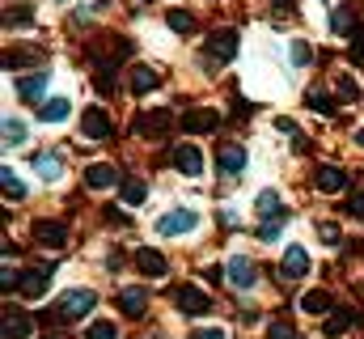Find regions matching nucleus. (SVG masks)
Returning a JSON list of instances; mask_svg holds the SVG:
<instances>
[{
	"mask_svg": "<svg viewBox=\"0 0 364 339\" xmlns=\"http://www.w3.org/2000/svg\"><path fill=\"white\" fill-rule=\"evenodd\" d=\"M93 288H68L64 297H60V306L47 314V323H73V318H85L93 310Z\"/></svg>",
	"mask_w": 364,
	"mask_h": 339,
	"instance_id": "1",
	"label": "nucleus"
},
{
	"mask_svg": "<svg viewBox=\"0 0 364 339\" xmlns=\"http://www.w3.org/2000/svg\"><path fill=\"white\" fill-rule=\"evenodd\" d=\"M174 119H178V115H174L170 106H157V110H149V115L136 119V132H140L144 140H161V136L174 127Z\"/></svg>",
	"mask_w": 364,
	"mask_h": 339,
	"instance_id": "2",
	"label": "nucleus"
},
{
	"mask_svg": "<svg viewBox=\"0 0 364 339\" xmlns=\"http://www.w3.org/2000/svg\"><path fill=\"white\" fill-rule=\"evenodd\" d=\"M237 56V34L233 30H212L208 34V64L216 68V64H229Z\"/></svg>",
	"mask_w": 364,
	"mask_h": 339,
	"instance_id": "3",
	"label": "nucleus"
},
{
	"mask_svg": "<svg viewBox=\"0 0 364 339\" xmlns=\"http://www.w3.org/2000/svg\"><path fill=\"white\" fill-rule=\"evenodd\" d=\"M191 229H199V212H191V208H174L157 221L161 238H178V234H191Z\"/></svg>",
	"mask_w": 364,
	"mask_h": 339,
	"instance_id": "4",
	"label": "nucleus"
},
{
	"mask_svg": "<svg viewBox=\"0 0 364 339\" xmlns=\"http://www.w3.org/2000/svg\"><path fill=\"white\" fill-rule=\"evenodd\" d=\"M81 136H85V140H110V136H114V119H110L102 106H90V110L81 115Z\"/></svg>",
	"mask_w": 364,
	"mask_h": 339,
	"instance_id": "5",
	"label": "nucleus"
},
{
	"mask_svg": "<svg viewBox=\"0 0 364 339\" xmlns=\"http://www.w3.org/2000/svg\"><path fill=\"white\" fill-rule=\"evenodd\" d=\"M174 301H178L182 314H191V318H199V314L212 310V297H208L203 288H195V284H178V288H174Z\"/></svg>",
	"mask_w": 364,
	"mask_h": 339,
	"instance_id": "6",
	"label": "nucleus"
},
{
	"mask_svg": "<svg viewBox=\"0 0 364 339\" xmlns=\"http://www.w3.org/2000/svg\"><path fill=\"white\" fill-rule=\"evenodd\" d=\"M4 68H43V47L34 43H17L4 51Z\"/></svg>",
	"mask_w": 364,
	"mask_h": 339,
	"instance_id": "7",
	"label": "nucleus"
},
{
	"mask_svg": "<svg viewBox=\"0 0 364 339\" xmlns=\"http://www.w3.org/2000/svg\"><path fill=\"white\" fill-rule=\"evenodd\" d=\"M216 166H220V174L237 178V174L246 170V149H242V145H229V140H225V145L216 149Z\"/></svg>",
	"mask_w": 364,
	"mask_h": 339,
	"instance_id": "8",
	"label": "nucleus"
},
{
	"mask_svg": "<svg viewBox=\"0 0 364 339\" xmlns=\"http://www.w3.org/2000/svg\"><path fill=\"white\" fill-rule=\"evenodd\" d=\"M114 182H123V174L110 166V162H93V166L85 170V187H90V191H106V187H114Z\"/></svg>",
	"mask_w": 364,
	"mask_h": 339,
	"instance_id": "9",
	"label": "nucleus"
},
{
	"mask_svg": "<svg viewBox=\"0 0 364 339\" xmlns=\"http://www.w3.org/2000/svg\"><path fill=\"white\" fill-rule=\"evenodd\" d=\"M34 242L47 246V251H60V246L68 242V229H64L60 221H38V225H34Z\"/></svg>",
	"mask_w": 364,
	"mask_h": 339,
	"instance_id": "10",
	"label": "nucleus"
},
{
	"mask_svg": "<svg viewBox=\"0 0 364 339\" xmlns=\"http://www.w3.org/2000/svg\"><path fill=\"white\" fill-rule=\"evenodd\" d=\"M314 187H318L322 195H339V191L348 187V170H339V166H322L318 174H314Z\"/></svg>",
	"mask_w": 364,
	"mask_h": 339,
	"instance_id": "11",
	"label": "nucleus"
},
{
	"mask_svg": "<svg viewBox=\"0 0 364 339\" xmlns=\"http://www.w3.org/2000/svg\"><path fill=\"white\" fill-rule=\"evenodd\" d=\"M178 123H182L186 136H199V132H212V127L220 123V115H216V110H186Z\"/></svg>",
	"mask_w": 364,
	"mask_h": 339,
	"instance_id": "12",
	"label": "nucleus"
},
{
	"mask_svg": "<svg viewBox=\"0 0 364 339\" xmlns=\"http://www.w3.org/2000/svg\"><path fill=\"white\" fill-rule=\"evenodd\" d=\"M279 271H284V280H301V276L309 271V254H305V246H288Z\"/></svg>",
	"mask_w": 364,
	"mask_h": 339,
	"instance_id": "13",
	"label": "nucleus"
},
{
	"mask_svg": "<svg viewBox=\"0 0 364 339\" xmlns=\"http://www.w3.org/2000/svg\"><path fill=\"white\" fill-rule=\"evenodd\" d=\"M174 166H178L186 178H199V174H203V153H199L195 145H178V149H174Z\"/></svg>",
	"mask_w": 364,
	"mask_h": 339,
	"instance_id": "14",
	"label": "nucleus"
},
{
	"mask_svg": "<svg viewBox=\"0 0 364 339\" xmlns=\"http://www.w3.org/2000/svg\"><path fill=\"white\" fill-rule=\"evenodd\" d=\"M119 195H123V204H127V208H140V204L149 199V182H144V178H136V174H123Z\"/></svg>",
	"mask_w": 364,
	"mask_h": 339,
	"instance_id": "15",
	"label": "nucleus"
},
{
	"mask_svg": "<svg viewBox=\"0 0 364 339\" xmlns=\"http://www.w3.org/2000/svg\"><path fill=\"white\" fill-rule=\"evenodd\" d=\"M136 267L144 271V280H161V276H166V259L153 251V246H140V251H136Z\"/></svg>",
	"mask_w": 364,
	"mask_h": 339,
	"instance_id": "16",
	"label": "nucleus"
},
{
	"mask_svg": "<svg viewBox=\"0 0 364 339\" xmlns=\"http://www.w3.org/2000/svg\"><path fill=\"white\" fill-rule=\"evenodd\" d=\"M229 280H233L237 288H255V284H259V271H255V263H250L246 254H237V259L229 263Z\"/></svg>",
	"mask_w": 364,
	"mask_h": 339,
	"instance_id": "17",
	"label": "nucleus"
},
{
	"mask_svg": "<svg viewBox=\"0 0 364 339\" xmlns=\"http://www.w3.org/2000/svg\"><path fill=\"white\" fill-rule=\"evenodd\" d=\"M47 284H51V267H30V271L21 276V284H17V288H21V297H38Z\"/></svg>",
	"mask_w": 364,
	"mask_h": 339,
	"instance_id": "18",
	"label": "nucleus"
},
{
	"mask_svg": "<svg viewBox=\"0 0 364 339\" xmlns=\"http://www.w3.org/2000/svg\"><path fill=\"white\" fill-rule=\"evenodd\" d=\"M119 306H123L127 318H140V314L149 310V293H144V288H123V293H119Z\"/></svg>",
	"mask_w": 364,
	"mask_h": 339,
	"instance_id": "19",
	"label": "nucleus"
},
{
	"mask_svg": "<svg viewBox=\"0 0 364 339\" xmlns=\"http://www.w3.org/2000/svg\"><path fill=\"white\" fill-rule=\"evenodd\" d=\"M30 318L17 310V306H9V314H4V339H30Z\"/></svg>",
	"mask_w": 364,
	"mask_h": 339,
	"instance_id": "20",
	"label": "nucleus"
},
{
	"mask_svg": "<svg viewBox=\"0 0 364 339\" xmlns=\"http://www.w3.org/2000/svg\"><path fill=\"white\" fill-rule=\"evenodd\" d=\"M47 81H51V77H47V68H38L34 77H21V81H17V93H21L26 102H38V98H43V89H47Z\"/></svg>",
	"mask_w": 364,
	"mask_h": 339,
	"instance_id": "21",
	"label": "nucleus"
},
{
	"mask_svg": "<svg viewBox=\"0 0 364 339\" xmlns=\"http://www.w3.org/2000/svg\"><path fill=\"white\" fill-rule=\"evenodd\" d=\"M34 174L47 178V182H55V178L64 174V157H60V153H38V157H34Z\"/></svg>",
	"mask_w": 364,
	"mask_h": 339,
	"instance_id": "22",
	"label": "nucleus"
},
{
	"mask_svg": "<svg viewBox=\"0 0 364 339\" xmlns=\"http://www.w3.org/2000/svg\"><path fill=\"white\" fill-rule=\"evenodd\" d=\"M38 115H43V123H64L73 115V102L68 98H47V106H38Z\"/></svg>",
	"mask_w": 364,
	"mask_h": 339,
	"instance_id": "23",
	"label": "nucleus"
},
{
	"mask_svg": "<svg viewBox=\"0 0 364 339\" xmlns=\"http://www.w3.org/2000/svg\"><path fill=\"white\" fill-rule=\"evenodd\" d=\"M301 310H305V314H314V318H322V314L331 310V297H326V288H309V293L301 297Z\"/></svg>",
	"mask_w": 364,
	"mask_h": 339,
	"instance_id": "24",
	"label": "nucleus"
},
{
	"mask_svg": "<svg viewBox=\"0 0 364 339\" xmlns=\"http://www.w3.org/2000/svg\"><path fill=\"white\" fill-rule=\"evenodd\" d=\"M161 77H157V68H149V64H140V68H132V93H149V89H157Z\"/></svg>",
	"mask_w": 364,
	"mask_h": 339,
	"instance_id": "25",
	"label": "nucleus"
},
{
	"mask_svg": "<svg viewBox=\"0 0 364 339\" xmlns=\"http://www.w3.org/2000/svg\"><path fill=\"white\" fill-rule=\"evenodd\" d=\"M255 208H259V212H263V217H267V221H275V217H284V199H279V195H275V191H263V195H259V204H255Z\"/></svg>",
	"mask_w": 364,
	"mask_h": 339,
	"instance_id": "26",
	"label": "nucleus"
},
{
	"mask_svg": "<svg viewBox=\"0 0 364 339\" xmlns=\"http://www.w3.org/2000/svg\"><path fill=\"white\" fill-rule=\"evenodd\" d=\"M166 26H170L174 34H191V30H195V17H191L186 9H170V17H166Z\"/></svg>",
	"mask_w": 364,
	"mask_h": 339,
	"instance_id": "27",
	"label": "nucleus"
},
{
	"mask_svg": "<svg viewBox=\"0 0 364 339\" xmlns=\"http://www.w3.org/2000/svg\"><path fill=\"white\" fill-rule=\"evenodd\" d=\"M85 339H119V327L110 323V318H97L85 327Z\"/></svg>",
	"mask_w": 364,
	"mask_h": 339,
	"instance_id": "28",
	"label": "nucleus"
},
{
	"mask_svg": "<svg viewBox=\"0 0 364 339\" xmlns=\"http://www.w3.org/2000/svg\"><path fill=\"white\" fill-rule=\"evenodd\" d=\"M309 110H318V115H335V98L331 93H322V89H309V102H305Z\"/></svg>",
	"mask_w": 364,
	"mask_h": 339,
	"instance_id": "29",
	"label": "nucleus"
},
{
	"mask_svg": "<svg viewBox=\"0 0 364 339\" xmlns=\"http://www.w3.org/2000/svg\"><path fill=\"white\" fill-rule=\"evenodd\" d=\"M4 145H9V149L26 145V123H21V119H4Z\"/></svg>",
	"mask_w": 364,
	"mask_h": 339,
	"instance_id": "30",
	"label": "nucleus"
},
{
	"mask_svg": "<svg viewBox=\"0 0 364 339\" xmlns=\"http://www.w3.org/2000/svg\"><path fill=\"white\" fill-rule=\"evenodd\" d=\"M335 93H339L343 102H356V98H360V85H356V77L343 73V77H335Z\"/></svg>",
	"mask_w": 364,
	"mask_h": 339,
	"instance_id": "31",
	"label": "nucleus"
},
{
	"mask_svg": "<svg viewBox=\"0 0 364 339\" xmlns=\"http://www.w3.org/2000/svg\"><path fill=\"white\" fill-rule=\"evenodd\" d=\"M0 187H4V195H9V199H21V195H26L21 178H17V174H13L9 166H4V174H0Z\"/></svg>",
	"mask_w": 364,
	"mask_h": 339,
	"instance_id": "32",
	"label": "nucleus"
},
{
	"mask_svg": "<svg viewBox=\"0 0 364 339\" xmlns=\"http://www.w3.org/2000/svg\"><path fill=\"white\" fill-rule=\"evenodd\" d=\"M352 323H356V314H352V310H348V306H343V310H339V314H335V318H331V323H326V335H339V331H348V327H352Z\"/></svg>",
	"mask_w": 364,
	"mask_h": 339,
	"instance_id": "33",
	"label": "nucleus"
},
{
	"mask_svg": "<svg viewBox=\"0 0 364 339\" xmlns=\"http://www.w3.org/2000/svg\"><path fill=\"white\" fill-rule=\"evenodd\" d=\"M318 238H322L326 246H339V242H343V234H339L335 221H322V225H318Z\"/></svg>",
	"mask_w": 364,
	"mask_h": 339,
	"instance_id": "34",
	"label": "nucleus"
},
{
	"mask_svg": "<svg viewBox=\"0 0 364 339\" xmlns=\"http://www.w3.org/2000/svg\"><path fill=\"white\" fill-rule=\"evenodd\" d=\"M331 21H335V34H343V38H348V30H352V13H348V9H335V17H331Z\"/></svg>",
	"mask_w": 364,
	"mask_h": 339,
	"instance_id": "35",
	"label": "nucleus"
},
{
	"mask_svg": "<svg viewBox=\"0 0 364 339\" xmlns=\"http://www.w3.org/2000/svg\"><path fill=\"white\" fill-rule=\"evenodd\" d=\"M272 339H301V335L292 331V323H284V318H275V323H272Z\"/></svg>",
	"mask_w": 364,
	"mask_h": 339,
	"instance_id": "36",
	"label": "nucleus"
},
{
	"mask_svg": "<svg viewBox=\"0 0 364 339\" xmlns=\"http://www.w3.org/2000/svg\"><path fill=\"white\" fill-rule=\"evenodd\" d=\"M17 21H30V4H17L4 13V26H17Z\"/></svg>",
	"mask_w": 364,
	"mask_h": 339,
	"instance_id": "37",
	"label": "nucleus"
},
{
	"mask_svg": "<svg viewBox=\"0 0 364 339\" xmlns=\"http://www.w3.org/2000/svg\"><path fill=\"white\" fill-rule=\"evenodd\" d=\"M279 225H284V217H275V221H267V225L259 229V238H263V242H275V238H279Z\"/></svg>",
	"mask_w": 364,
	"mask_h": 339,
	"instance_id": "38",
	"label": "nucleus"
},
{
	"mask_svg": "<svg viewBox=\"0 0 364 339\" xmlns=\"http://www.w3.org/2000/svg\"><path fill=\"white\" fill-rule=\"evenodd\" d=\"M292 64H296V68L309 64V43H292Z\"/></svg>",
	"mask_w": 364,
	"mask_h": 339,
	"instance_id": "39",
	"label": "nucleus"
},
{
	"mask_svg": "<svg viewBox=\"0 0 364 339\" xmlns=\"http://www.w3.org/2000/svg\"><path fill=\"white\" fill-rule=\"evenodd\" d=\"M348 212H352V217H364V191H356V195L348 199Z\"/></svg>",
	"mask_w": 364,
	"mask_h": 339,
	"instance_id": "40",
	"label": "nucleus"
},
{
	"mask_svg": "<svg viewBox=\"0 0 364 339\" xmlns=\"http://www.w3.org/2000/svg\"><path fill=\"white\" fill-rule=\"evenodd\" d=\"M195 339H229L220 327H203V331H195Z\"/></svg>",
	"mask_w": 364,
	"mask_h": 339,
	"instance_id": "41",
	"label": "nucleus"
},
{
	"mask_svg": "<svg viewBox=\"0 0 364 339\" xmlns=\"http://www.w3.org/2000/svg\"><path fill=\"white\" fill-rule=\"evenodd\" d=\"M275 127H279V132H288V136H296V123H292V119H284V115L275 119Z\"/></svg>",
	"mask_w": 364,
	"mask_h": 339,
	"instance_id": "42",
	"label": "nucleus"
},
{
	"mask_svg": "<svg viewBox=\"0 0 364 339\" xmlns=\"http://www.w3.org/2000/svg\"><path fill=\"white\" fill-rule=\"evenodd\" d=\"M356 145H360V149H364V127H360V132H356Z\"/></svg>",
	"mask_w": 364,
	"mask_h": 339,
	"instance_id": "43",
	"label": "nucleus"
}]
</instances>
